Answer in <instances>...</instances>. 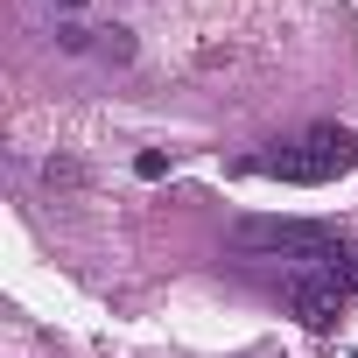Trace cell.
<instances>
[{
    "label": "cell",
    "instance_id": "1",
    "mask_svg": "<svg viewBox=\"0 0 358 358\" xmlns=\"http://www.w3.org/2000/svg\"><path fill=\"white\" fill-rule=\"evenodd\" d=\"M358 162V141L344 127H309L302 141H288L281 155H253L246 169L253 176H281V183H330V176H344Z\"/></svg>",
    "mask_w": 358,
    "mask_h": 358
},
{
    "label": "cell",
    "instance_id": "2",
    "mask_svg": "<svg viewBox=\"0 0 358 358\" xmlns=\"http://www.w3.org/2000/svg\"><path fill=\"white\" fill-rule=\"evenodd\" d=\"M246 253H281V260H302V267H316V260H337L344 253V239H330L323 225H309V218H239V232H232Z\"/></svg>",
    "mask_w": 358,
    "mask_h": 358
},
{
    "label": "cell",
    "instance_id": "3",
    "mask_svg": "<svg viewBox=\"0 0 358 358\" xmlns=\"http://www.w3.org/2000/svg\"><path fill=\"white\" fill-rule=\"evenodd\" d=\"M344 302H351V253L316 260V267H302V274L288 281V309H295L309 330L337 323V316H344Z\"/></svg>",
    "mask_w": 358,
    "mask_h": 358
},
{
    "label": "cell",
    "instance_id": "4",
    "mask_svg": "<svg viewBox=\"0 0 358 358\" xmlns=\"http://www.w3.org/2000/svg\"><path fill=\"white\" fill-rule=\"evenodd\" d=\"M57 8H85V0H57Z\"/></svg>",
    "mask_w": 358,
    "mask_h": 358
}]
</instances>
